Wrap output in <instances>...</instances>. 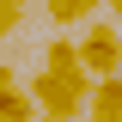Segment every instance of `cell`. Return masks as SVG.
Masks as SVG:
<instances>
[{
  "label": "cell",
  "instance_id": "1",
  "mask_svg": "<svg viewBox=\"0 0 122 122\" xmlns=\"http://www.w3.org/2000/svg\"><path fill=\"white\" fill-rule=\"evenodd\" d=\"M30 104H37V116L43 122H73V116H86V92H92V73L86 67H73V73H37L30 79Z\"/></svg>",
  "mask_w": 122,
  "mask_h": 122
},
{
  "label": "cell",
  "instance_id": "2",
  "mask_svg": "<svg viewBox=\"0 0 122 122\" xmlns=\"http://www.w3.org/2000/svg\"><path fill=\"white\" fill-rule=\"evenodd\" d=\"M79 67H86L92 79L122 73V30H116V18H98V25H86V37H79Z\"/></svg>",
  "mask_w": 122,
  "mask_h": 122
},
{
  "label": "cell",
  "instance_id": "3",
  "mask_svg": "<svg viewBox=\"0 0 122 122\" xmlns=\"http://www.w3.org/2000/svg\"><path fill=\"white\" fill-rule=\"evenodd\" d=\"M86 116H92V122H122V73L92 79V92H86Z\"/></svg>",
  "mask_w": 122,
  "mask_h": 122
},
{
  "label": "cell",
  "instance_id": "4",
  "mask_svg": "<svg viewBox=\"0 0 122 122\" xmlns=\"http://www.w3.org/2000/svg\"><path fill=\"white\" fill-rule=\"evenodd\" d=\"M43 67H49V73H73V67H79V43L67 37V30H55V37H49V49H43Z\"/></svg>",
  "mask_w": 122,
  "mask_h": 122
},
{
  "label": "cell",
  "instance_id": "5",
  "mask_svg": "<svg viewBox=\"0 0 122 122\" xmlns=\"http://www.w3.org/2000/svg\"><path fill=\"white\" fill-rule=\"evenodd\" d=\"M12 116H37V104H30V92L18 86V79L0 86V122H12Z\"/></svg>",
  "mask_w": 122,
  "mask_h": 122
},
{
  "label": "cell",
  "instance_id": "6",
  "mask_svg": "<svg viewBox=\"0 0 122 122\" xmlns=\"http://www.w3.org/2000/svg\"><path fill=\"white\" fill-rule=\"evenodd\" d=\"M43 12H49V25H55V30H67V25L86 18V6H79V0H43Z\"/></svg>",
  "mask_w": 122,
  "mask_h": 122
},
{
  "label": "cell",
  "instance_id": "7",
  "mask_svg": "<svg viewBox=\"0 0 122 122\" xmlns=\"http://www.w3.org/2000/svg\"><path fill=\"white\" fill-rule=\"evenodd\" d=\"M25 30V0H0V37H18Z\"/></svg>",
  "mask_w": 122,
  "mask_h": 122
},
{
  "label": "cell",
  "instance_id": "8",
  "mask_svg": "<svg viewBox=\"0 0 122 122\" xmlns=\"http://www.w3.org/2000/svg\"><path fill=\"white\" fill-rule=\"evenodd\" d=\"M12 79L18 73H12V61H6V49H0V86H12Z\"/></svg>",
  "mask_w": 122,
  "mask_h": 122
},
{
  "label": "cell",
  "instance_id": "9",
  "mask_svg": "<svg viewBox=\"0 0 122 122\" xmlns=\"http://www.w3.org/2000/svg\"><path fill=\"white\" fill-rule=\"evenodd\" d=\"M79 6H86V12H104V0H79Z\"/></svg>",
  "mask_w": 122,
  "mask_h": 122
},
{
  "label": "cell",
  "instance_id": "10",
  "mask_svg": "<svg viewBox=\"0 0 122 122\" xmlns=\"http://www.w3.org/2000/svg\"><path fill=\"white\" fill-rule=\"evenodd\" d=\"M104 6H110V12H116V25H122V0H104Z\"/></svg>",
  "mask_w": 122,
  "mask_h": 122
}]
</instances>
